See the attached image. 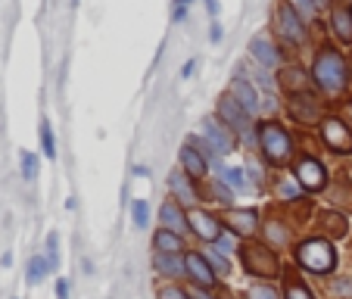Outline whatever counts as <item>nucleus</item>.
I'll list each match as a JSON object with an SVG mask.
<instances>
[{"label":"nucleus","instance_id":"nucleus-1","mask_svg":"<svg viewBox=\"0 0 352 299\" xmlns=\"http://www.w3.org/2000/svg\"><path fill=\"white\" fill-rule=\"evenodd\" d=\"M315 75H318V85L324 91H340L346 85V66L333 50H324V54L315 60Z\"/></svg>","mask_w":352,"mask_h":299},{"label":"nucleus","instance_id":"nucleus-2","mask_svg":"<svg viewBox=\"0 0 352 299\" xmlns=\"http://www.w3.org/2000/svg\"><path fill=\"white\" fill-rule=\"evenodd\" d=\"M296 256H299V265L312 268V272H331L333 262H337L331 243H324V240H309V243H302Z\"/></svg>","mask_w":352,"mask_h":299},{"label":"nucleus","instance_id":"nucleus-3","mask_svg":"<svg viewBox=\"0 0 352 299\" xmlns=\"http://www.w3.org/2000/svg\"><path fill=\"white\" fill-rule=\"evenodd\" d=\"M243 262H246V268H250L253 274H259V278H278V272H280L274 253L265 250V246H246Z\"/></svg>","mask_w":352,"mask_h":299},{"label":"nucleus","instance_id":"nucleus-4","mask_svg":"<svg viewBox=\"0 0 352 299\" xmlns=\"http://www.w3.org/2000/svg\"><path fill=\"white\" fill-rule=\"evenodd\" d=\"M259 140H262V150L268 153L272 162H284L287 156H290V140H287V134L280 125H262Z\"/></svg>","mask_w":352,"mask_h":299},{"label":"nucleus","instance_id":"nucleus-5","mask_svg":"<svg viewBox=\"0 0 352 299\" xmlns=\"http://www.w3.org/2000/svg\"><path fill=\"white\" fill-rule=\"evenodd\" d=\"M324 140L331 150H337V153H349L352 150V134L346 125H340L337 119H327L324 122Z\"/></svg>","mask_w":352,"mask_h":299},{"label":"nucleus","instance_id":"nucleus-6","mask_svg":"<svg viewBox=\"0 0 352 299\" xmlns=\"http://www.w3.org/2000/svg\"><path fill=\"white\" fill-rule=\"evenodd\" d=\"M278 22H280V34H284L287 41H293V44L302 41V25H299V16L293 13L290 3H280L278 7Z\"/></svg>","mask_w":352,"mask_h":299},{"label":"nucleus","instance_id":"nucleus-7","mask_svg":"<svg viewBox=\"0 0 352 299\" xmlns=\"http://www.w3.org/2000/svg\"><path fill=\"white\" fill-rule=\"evenodd\" d=\"M296 178H299V184L302 187L318 190V187H324V168H321L315 159H302L296 166Z\"/></svg>","mask_w":352,"mask_h":299},{"label":"nucleus","instance_id":"nucleus-8","mask_svg":"<svg viewBox=\"0 0 352 299\" xmlns=\"http://www.w3.org/2000/svg\"><path fill=\"white\" fill-rule=\"evenodd\" d=\"M231 97L237 100L243 109H250V113H256V109H259V97H256V87L250 85V81H243V78H234V81H231Z\"/></svg>","mask_w":352,"mask_h":299},{"label":"nucleus","instance_id":"nucleus-9","mask_svg":"<svg viewBox=\"0 0 352 299\" xmlns=\"http://www.w3.org/2000/svg\"><path fill=\"white\" fill-rule=\"evenodd\" d=\"M219 113H221V119H225L231 128H237V131H243L246 122H250V119H246V113L240 109V103H237L234 97H221V100H219Z\"/></svg>","mask_w":352,"mask_h":299},{"label":"nucleus","instance_id":"nucleus-10","mask_svg":"<svg viewBox=\"0 0 352 299\" xmlns=\"http://www.w3.org/2000/svg\"><path fill=\"white\" fill-rule=\"evenodd\" d=\"M203 134H206V137L212 140L215 150H221V153H231V150H234V137H231V131H225V128H221L215 119H206V122H203Z\"/></svg>","mask_w":352,"mask_h":299},{"label":"nucleus","instance_id":"nucleus-11","mask_svg":"<svg viewBox=\"0 0 352 299\" xmlns=\"http://www.w3.org/2000/svg\"><path fill=\"white\" fill-rule=\"evenodd\" d=\"M250 54H253L262 66H278V63H280V54L274 50L272 44H268L265 38H253V41H250Z\"/></svg>","mask_w":352,"mask_h":299},{"label":"nucleus","instance_id":"nucleus-12","mask_svg":"<svg viewBox=\"0 0 352 299\" xmlns=\"http://www.w3.org/2000/svg\"><path fill=\"white\" fill-rule=\"evenodd\" d=\"M187 272H190L193 278H197L203 287H209V284H212V280H215L212 268H209V265H206V259H203V256H197V253H190V256H187Z\"/></svg>","mask_w":352,"mask_h":299},{"label":"nucleus","instance_id":"nucleus-13","mask_svg":"<svg viewBox=\"0 0 352 299\" xmlns=\"http://www.w3.org/2000/svg\"><path fill=\"white\" fill-rule=\"evenodd\" d=\"M160 215H162V225H166V231L181 234V231H184V228H187L184 212H181V206H178V203H166Z\"/></svg>","mask_w":352,"mask_h":299},{"label":"nucleus","instance_id":"nucleus-14","mask_svg":"<svg viewBox=\"0 0 352 299\" xmlns=\"http://www.w3.org/2000/svg\"><path fill=\"white\" fill-rule=\"evenodd\" d=\"M190 225L197 228L199 237H206V240H219V225H215L212 215H206V212H193V215H190Z\"/></svg>","mask_w":352,"mask_h":299},{"label":"nucleus","instance_id":"nucleus-15","mask_svg":"<svg viewBox=\"0 0 352 299\" xmlns=\"http://www.w3.org/2000/svg\"><path fill=\"white\" fill-rule=\"evenodd\" d=\"M156 268L162 274H168V278H175V274H181L187 268V259H178V253H156Z\"/></svg>","mask_w":352,"mask_h":299},{"label":"nucleus","instance_id":"nucleus-16","mask_svg":"<svg viewBox=\"0 0 352 299\" xmlns=\"http://www.w3.org/2000/svg\"><path fill=\"white\" fill-rule=\"evenodd\" d=\"M228 225H231L237 234H253V228H256V212H250V209H243V212L231 209V212H228Z\"/></svg>","mask_w":352,"mask_h":299},{"label":"nucleus","instance_id":"nucleus-17","mask_svg":"<svg viewBox=\"0 0 352 299\" xmlns=\"http://www.w3.org/2000/svg\"><path fill=\"white\" fill-rule=\"evenodd\" d=\"M181 162H184V168H187V175H190V178H199V175L206 172V159L193 153L190 146H184V150H181Z\"/></svg>","mask_w":352,"mask_h":299},{"label":"nucleus","instance_id":"nucleus-18","mask_svg":"<svg viewBox=\"0 0 352 299\" xmlns=\"http://www.w3.org/2000/svg\"><path fill=\"white\" fill-rule=\"evenodd\" d=\"M331 19H333V28H337V34H340V38H343L346 44H352V16L346 13L343 7H337V10H333V16H331Z\"/></svg>","mask_w":352,"mask_h":299},{"label":"nucleus","instance_id":"nucleus-19","mask_svg":"<svg viewBox=\"0 0 352 299\" xmlns=\"http://www.w3.org/2000/svg\"><path fill=\"white\" fill-rule=\"evenodd\" d=\"M168 187H172V190L178 193L184 203H193V199H197V197H193V190H190V184H187V178L181 172H175L172 178H168Z\"/></svg>","mask_w":352,"mask_h":299},{"label":"nucleus","instance_id":"nucleus-20","mask_svg":"<svg viewBox=\"0 0 352 299\" xmlns=\"http://www.w3.org/2000/svg\"><path fill=\"white\" fill-rule=\"evenodd\" d=\"M156 250H160V253H178L181 240L175 237V231H160L156 234Z\"/></svg>","mask_w":352,"mask_h":299},{"label":"nucleus","instance_id":"nucleus-21","mask_svg":"<svg viewBox=\"0 0 352 299\" xmlns=\"http://www.w3.org/2000/svg\"><path fill=\"white\" fill-rule=\"evenodd\" d=\"M41 146H44V156H50V159L56 156V140L54 131H50V122H41Z\"/></svg>","mask_w":352,"mask_h":299},{"label":"nucleus","instance_id":"nucleus-22","mask_svg":"<svg viewBox=\"0 0 352 299\" xmlns=\"http://www.w3.org/2000/svg\"><path fill=\"white\" fill-rule=\"evenodd\" d=\"M44 272H47V262L32 259V262H28V284H38V280L44 278Z\"/></svg>","mask_w":352,"mask_h":299},{"label":"nucleus","instance_id":"nucleus-23","mask_svg":"<svg viewBox=\"0 0 352 299\" xmlns=\"http://www.w3.org/2000/svg\"><path fill=\"white\" fill-rule=\"evenodd\" d=\"M22 175H25V178H34V175H38V159H34L32 153H22Z\"/></svg>","mask_w":352,"mask_h":299},{"label":"nucleus","instance_id":"nucleus-24","mask_svg":"<svg viewBox=\"0 0 352 299\" xmlns=\"http://www.w3.org/2000/svg\"><path fill=\"white\" fill-rule=\"evenodd\" d=\"M287 299H312V296H309V290L299 280H290L287 284Z\"/></svg>","mask_w":352,"mask_h":299},{"label":"nucleus","instance_id":"nucleus-25","mask_svg":"<svg viewBox=\"0 0 352 299\" xmlns=\"http://www.w3.org/2000/svg\"><path fill=\"white\" fill-rule=\"evenodd\" d=\"M134 225L146 228V203L144 199H134Z\"/></svg>","mask_w":352,"mask_h":299},{"label":"nucleus","instance_id":"nucleus-26","mask_svg":"<svg viewBox=\"0 0 352 299\" xmlns=\"http://www.w3.org/2000/svg\"><path fill=\"white\" fill-rule=\"evenodd\" d=\"M246 299H278V293L272 287H253V290L246 293Z\"/></svg>","mask_w":352,"mask_h":299},{"label":"nucleus","instance_id":"nucleus-27","mask_svg":"<svg viewBox=\"0 0 352 299\" xmlns=\"http://www.w3.org/2000/svg\"><path fill=\"white\" fill-rule=\"evenodd\" d=\"M293 3L302 16H315V10H318V0H293Z\"/></svg>","mask_w":352,"mask_h":299},{"label":"nucleus","instance_id":"nucleus-28","mask_svg":"<svg viewBox=\"0 0 352 299\" xmlns=\"http://www.w3.org/2000/svg\"><path fill=\"white\" fill-rule=\"evenodd\" d=\"M221 175H225V181H228L231 187H243V178H240V168H225Z\"/></svg>","mask_w":352,"mask_h":299},{"label":"nucleus","instance_id":"nucleus-29","mask_svg":"<svg viewBox=\"0 0 352 299\" xmlns=\"http://www.w3.org/2000/svg\"><path fill=\"white\" fill-rule=\"evenodd\" d=\"M47 250H50L47 262H50V268H56V265H60V259H56V234H50V240H47Z\"/></svg>","mask_w":352,"mask_h":299},{"label":"nucleus","instance_id":"nucleus-30","mask_svg":"<svg viewBox=\"0 0 352 299\" xmlns=\"http://www.w3.org/2000/svg\"><path fill=\"white\" fill-rule=\"evenodd\" d=\"M160 296H162V299H187V296H184V293H181V290H178V287H168V290H162V293H160Z\"/></svg>","mask_w":352,"mask_h":299},{"label":"nucleus","instance_id":"nucleus-31","mask_svg":"<svg viewBox=\"0 0 352 299\" xmlns=\"http://www.w3.org/2000/svg\"><path fill=\"white\" fill-rule=\"evenodd\" d=\"M231 243H234V240L228 237V234H219V246H221V250H225V253H228V250H231Z\"/></svg>","mask_w":352,"mask_h":299},{"label":"nucleus","instance_id":"nucleus-32","mask_svg":"<svg viewBox=\"0 0 352 299\" xmlns=\"http://www.w3.org/2000/svg\"><path fill=\"white\" fill-rule=\"evenodd\" d=\"M56 296H60V299H66V284H63V280H60V284H56Z\"/></svg>","mask_w":352,"mask_h":299},{"label":"nucleus","instance_id":"nucleus-33","mask_svg":"<svg viewBox=\"0 0 352 299\" xmlns=\"http://www.w3.org/2000/svg\"><path fill=\"white\" fill-rule=\"evenodd\" d=\"M193 299H212V296H206V293H199V290H193Z\"/></svg>","mask_w":352,"mask_h":299},{"label":"nucleus","instance_id":"nucleus-34","mask_svg":"<svg viewBox=\"0 0 352 299\" xmlns=\"http://www.w3.org/2000/svg\"><path fill=\"white\" fill-rule=\"evenodd\" d=\"M349 115H352V109H349Z\"/></svg>","mask_w":352,"mask_h":299}]
</instances>
